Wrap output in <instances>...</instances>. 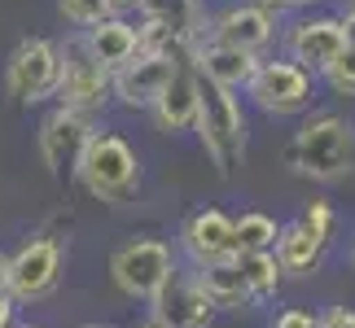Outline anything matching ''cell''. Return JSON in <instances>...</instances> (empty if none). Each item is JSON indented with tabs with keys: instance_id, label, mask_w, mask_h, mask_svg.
Masks as SVG:
<instances>
[{
	"instance_id": "cell-17",
	"label": "cell",
	"mask_w": 355,
	"mask_h": 328,
	"mask_svg": "<svg viewBox=\"0 0 355 328\" xmlns=\"http://www.w3.org/2000/svg\"><path fill=\"white\" fill-rule=\"evenodd\" d=\"M324 237H316L303 219L277 228V245H272V258H277L281 276H311L320 263H324Z\"/></svg>"
},
{
	"instance_id": "cell-34",
	"label": "cell",
	"mask_w": 355,
	"mask_h": 328,
	"mask_svg": "<svg viewBox=\"0 0 355 328\" xmlns=\"http://www.w3.org/2000/svg\"><path fill=\"white\" fill-rule=\"evenodd\" d=\"M79 328H110V324H79Z\"/></svg>"
},
{
	"instance_id": "cell-27",
	"label": "cell",
	"mask_w": 355,
	"mask_h": 328,
	"mask_svg": "<svg viewBox=\"0 0 355 328\" xmlns=\"http://www.w3.org/2000/svg\"><path fill=\"white\" fill-rule=\"evenodd\" d=\"M254 5L277 18V13H285V9H311V5H320V0H254Z\"/></svg>"
},
{
	"instance_id": "cell-1",
	"label": "cell",
	"mask_w": 355,
	"mask_h": 328,
	"mask_svg": "<svg viewBox=\"0 0 355 328\" xmlns=\"http://www.w3.org/2000/svg\"><path fill=\"white\" fill-rule=\"evenodd\" d=\"M285 162L303 175V180L316 184H338L355 171V131L343 114H311L303 118V127L294 131L290 149H285Z\"/></svg>"
},
{
	"instance_id": "cell-11",
	"label": "cell",
	"mask_w": 355,
	"mask_h": 328,
	"mask_svg": "<svg viewBox=\"0 0 355 328\" xmlns=\"http://www.w3.org/2000/svg\"><path fill=\"white\" fill-rule=\"evenodd\" d=\"M180 250L193 263V271L202 267H220L237 258V241H233V215H224L220 206H202L184 219L180 228Z\"/></svg>"
},
{
	"instance_id": "cell-24",
	"label": "cell",
	"mask_w": 355,
	"mask_h": 328,
	"mask_svg": "<svg viewBox=\"0 0 355 328\" xmlns=\"http://www.w3.org/2000/svg\"><path fill=\"white\" fill-rule=\"evenodd\" d=\"M298 219H303L316 237H324V241L334 237V206H329V201H307V210L298 215Z\"/></svg>"
},
{
	"instance_id": "cell-13",
	"label": "cell",
	"mask_w": 355,
	"mask_h": 328,
	"mask_svg": "<svg viewBox=\"0 0 355 328\" xmlns=\"http://www.w3.org/2000/svg\"><path fill=\"white\" fill-rule=\"evenodd\" d=\"M175 66L180 62L162 57V53H136L128 66H119V71L110 75V97L119 105H128V109H149L158 101V92L167 88Z\"/></svg>"
},
{
	"instance_id": "cell-30",
	"label": "cell",
	"mask_w": 355,
	"mask_h": 328,
	"mask_svg": "<svg viewBox=\"0 0 355 328\" xmlns=\"http://www.w3.org/2000/svg\"><path fill=\"white\" fill-rule=\"evenodd\" d=\"M105 9H110L114 18H123L128 9H145V0H105Z\"/></svg>"
},
{
	"instance_id": "cell-33",
	"label": "cell",
	"mask_w": 355,
	"mask_h": 328,
	"mask_svg": "<svg viewBox=\"0 0 355 328\" xmlns=\"http://www.w3.org/2000/svg\"><path fill=\"white\" fill-rule=\"evenodd\" d=\"M136 328H158V324H154V320H145V324H136Z\"/></svg>"
},
{
	"instance_id": "cell-6",
	"label": "cell",
	"mask_w": 355,
	"mask_h": 328,
	"mask_svg": "<svg viewBox=\"0 0 355 328\" xmlns=\"http://www.w3.org/2000/svg\"><path fill=\"white\" fill-rule=\"evenodd\" d=\"M58 105L92 114L110 101V71L88 53L84 35H71L66 44H58V88H53Z\"/></svg>"
},
{
	"instance_id": "cell-8",
	"label": "cell",
	"mask_w": 355,
	"mask_h": 328,
	"mask_svg": "<svg viewBox=\"0 0 355 328\" xmlns=\"http://www.w3.org/2000/svg\"><path fill=\"white\" fill-rule=\"evenodd\" d=\"M5 88L18 105H35L58 88V44L44 35L22 39L5 62Z\"/></svg>"
},
{
	"instance_id": "cell-19",
	"label": "cell",
	"mask_w": 355,
	"mask_h": 328,
	"mask_svg": "<svg viewBox=\"0 0 355 328\" xmlns=\"http://www.w3.org/2000/svg\"><path fill=\"white\" fill-rule=\"evenodd\" d=\"M193 276H198L202 293L211 298L215 311H245V307H254L250 293H245L241 271H237V258H233V263H220V267H202V271H193Z\"/></svg>"
},
{
	"instance_id": "cell-36",
	"label": "cell",
	"mask_w": 355,
	"mask_h": 328,
	"mask_svg": "<svg viewBox=\"0 0 355 328\" xmlns=\"http://www.w3.org/2000/svg\"><path fill=\"white\" fill-rule=\"evenodd\" d=\"M351 267H355V250H351Z\"/></svg>"
},
{
	"instance_id": "cell-28",
	"label": "cell",
	"mask_w": 355,
	"mask_h": 328,
	"mask_svg": "<svg viewBox=\"0 0 355 328\" xmlns=\"http://www.w3.org/2000/svg\"><path fill=\"white\" fill-rule=\"evenodd\" d=\"M338 35H343V48H355V9L338 13Z\"/></svg>"
},
{
	"instance_id": "cell-29",
	"label": "cell",
	"mask_w": 355,
	"mask_h": 328,
	"mask_svg": "<svg viewBox=\"0 0 355 328\" xmlns=\"http://www.w3.org/2000/svg\"><path fill=\"white\" fill-rule=\"evenodd\" d=\"M13 320H18V307H13V298L5 293L0 298V328H13Z\"/></svg>"
},
{
	"instance_id": "cell-18",
	"label": "cell",
	"mask_w": 355,
	"mask_h": 328,
	"mask_svg": "<svg viewBox=\"0 0 355 328\" xmlns=\"http://www.w3.org/2000/svg\"><path fill=\"white\" fill-rule=\"evenodd\" d=\"M84 44H88V53L97 57L105 71H119V66H128L136 53H141V35H136V22H128V18H101V22H92L88 31H84Z\"/></svg>"
},
{
	"instance_id": "cell-7",
	"label": "cell",
	"mask_w": 355,
	"mask_h": 328,
	"mask_svg": "<svg viewBox=\"0 0 355 328\" xmlns=\"http://www.w3.org/2000/svg\"><path fill=\"white\" fill-rule=\"evenodd\" d=\"M311 92H316V75H307L303 66H294L290 57H277V62L259 57L250 84H245V97L254 101V109H263L272 118L303 114L311 105Z\"/></svg>"
},
{
	"instance_id": "cell-31",
	"label": "cell",
	"mask_w": 355,
	"mask_h": 328,
	"mask_svg": "<svg viewBox=\"0 0 355 328\" xmlns=\"http://www.w3.org/2000/svg\"><path fill=\"white\" fill-rule=\"evenodd\" d=\"M0 298H5V254H0Z\"/></svg>"
},
{
	"instance_id": "cell-20",
	"label": "cell",
	"mask_w": 355,
	"mask_h": 328,
	"mask_svg": "<svg viewBox=\"0 0 355 328\" xmlns=\"http://www.w3.org/2000/svg\"><path fill=\"white\" fill-rule=\"evenodd\" d=\"M237 271L245 280V293H250V302H272L281 289V267L277 258H272V250H254V254H237Z\"/></svg>"
},
{
	"instance_id": "cell-9",
	"label": "cell",
	"mask_w": 355,
	"mask_h": 328,
	"mask_svg": "<svg viewBox=\"0 0 355 328\" xmlns=\"http://www.w3.org/2000/svg\"><path fill=\"white\" fill-rule=\"evenodd\" d=\"M215 316H220V311H215L211 298L202 293L198 276L184 271V267H175L167 276V284L149 298V320L158 328H211Z\"/></svg>"
},
{
	"instance_id": "cell-3",
	"label": "cell",
	"mask_w": 355,
	"mask_h": 328,
	"mask_svg": "<svg viewBox=\"0 0 355 328\" xmlns=\"http://www.w3.org/2000/svg\"><path fill=\"white\" fill-rule=\"evenodd\" d=\"M193 131H198L202 149H207L211 167L228 180V175H233V167L245 158V114H241L237 92L215 88V84H202V88H198Z\"/></svg>"
},
{
	"instance_id": "cell-32",
	"label": "cell",
	"mask_w": 355,
	"mask_h": 328,
	"mask_svg": "<svg viewBox=\"0 0 355 328\" xmlns=\"http://www.w3.org/2000/svg\"><path fill=\"white\" fill-rule=\"evenodd\" d=\"M13 328H40V324H22V320H13Z\"/></svg>"
},
{
	"instance_id": "cell-14",
	"label": "cell",
	"mask_w": 355,
	"mask_h": 328,
	"mask_svg": "<svg viewBox=\"0 0 355 328\" xmlns=\"http://www.w3.org/2000/svg\"><path fill=\"white\" fill-rule=\"evenodd\" d=\"M285 53L294 66H303L307 75H320L338 53H343V35H338V18L316 13V18H298L285 31Z\"/></svg>"
},
{
	"instance_id": "cell-4",
	"label": "cell",
	"mask_w": 355,
	"mask_h": 328,
	"mask_svg": "<svg viewBox=\"0 0 355 328\" xmlns=\"http://www.w3.org/2000/svg\"><path fill=\"white\" fill-rule=\"evenodd\" d=\"M62 284V241L49 232H35L18 250L5 258V293L13 307L44 302V298Z\"/></svg>"
},
{
	"instance_id": "cell-25",
	"label": "cell",
	"mask_w": 355,
	"mask_h": 328,
	"mask_svg": "<svg viewBox=\"0 0 355 328\" xmlns=\"http://www.w3.org/2000/svg\"><path fill=\"white\" fill-rule=\"evenodd\" d=\"M268 328H316V316H311V311H303V307H285V311H277V316H272Z\"/></svg>"
},
{
	"instance_id": "cell-35",
	"label": "cell",
	"mask_w": 355,
	"mask_h": 328,
	"mask_svg": "<svg viewBox=\"0 0 355 328\" xmlns=\"http://www.w3.org/2000/svg\"><path fill=\"white\" fill-rule=\"evenodd\" d=\"M343 9H355V0H343Z\"/></svg>"
},
{
	"instance_id": "cell-12",
	"label": "cell",
	"mask_w": 355,
	"mask_h": 328,
	"mask_svg": "<svg viewBox=\"0 0 355 328\" xmlns=\"http://www.w3.org/2000/svg\"><path fill=\"white\" fill-rule=\"evenodd\" d=\"M202 39L259 57V53L277 39V18H272L268 9H259V5H228V9L207 18V35Z\"/></svg>"
},
{
	"instance_id": "cell-15",
	"label": "cell",
	"mask_w": 355,
	"mask_h": 328,
	"mask_svg": "<svg viewBox=\"0 0 355 328\" xmlns=\"http://www.w3.org/2000/svg\"><path fill=\"white\" fill-rule=\"evenodd\" d=\"M198 88L202 79L193 71V62H180L167 79V88L158 92V101L149 105L154 114V127L167 131V136H180V131H193V114H198Z\"/></svg>"
},
{
	"instance_id": "cell-5",
	"label": "cell",
	"mask_w": 355,
	"mask_h": 328,
	"mask_svg": "<svg viewBox=\"0 0 355 328\" xmlns=\"http://www.w3.org/2000/svg\"><path fill=\"white\" fill-rule=\"evenodd\" d=\"M180 267L175 263V250L158 237H136V241H123L119 250L110 254V280L123 298H136V302H149L167 276Z\"/></svg>"
},
{
	"instance_id": "cell-21",
	"label": "cell",
	"mask_w": 355,
	"mask_h": 328,
	"mask_svg": "<svg viewBox=\"0 0 355 328\" xmlns=\"http://www.w3.org/2000/svg\"><path fill=\"white\" fill-rule=\"evenodd\" d=\"M233 241L237 254H254V250H272L277 245V219L263 210H245L233 219Z\"/></svg>"
},
{
	"instance_id": "cell-10",
	"label": "cell",
	"mask_w": 355,
	"mask_h": 328,
	"mask_svg": "<svg viewBox=\"0 0 355 328\" xmlns=\"http://www.w3.org/2000/svg\"><path fill=\"white\" fill-rule=\"evenodd\" d=\"M92 131H97L92 127V114H79V109H66V105H58L40 122V158H44L53 180L75 175L79 154H84V145L92 140Z\"/></svg>"
},
{
	"instance_id": "cell-16",
	"label": "cell",
	"mask_w": 355,
	"mask_h": 328,
	"mask_svg": "<svg viewBox=\"0 0 355 328\" xmlns=\"http://www.w3.org/2000/svg\"><path fill=\"white\" fill-rule=\"evenodd\" d=\"M254 66H259V57H250V53L211 44V39H198L193 44V71H198L202 84H215V88H228V92H245Z\"/></svg>"
},
{
	"instance_id": "cell-26",
	"label": "cell",
	"mask_w": 355,
	"mask_h": 328,
	"mask_svg": "<svg viewBox=\"0 0 355 328\" xmlns=\"http://www.w3.org/2000/svg\"><path fill=\"white\" fill-rule=\"evenodd\" d=\"M316 328H355V311L334 307V311H324V316H316Z\"/></svg>"
},
{
	"instance_id": "cell-23",
	"label": "cell",
	"mask_w": 355,
	"mask_h": 328,
	"mask_svg": "<svg viewBox=\"0 0 355 328\" xmlns=\"http://www.w3.org/2000/svg\"><path fill=\"white\" fill-rule=\"evenodd\" d=\"M58 13L66 22H75V26H88L92 22H101V18H110V9H105V0H58Z\"/></svg>"
},
{
	"instance_id": "cell-22",
	"label": "cell",
	"mask_w": 355,
	"mask_h": 328,
	"mask_svg": "<svg viewBox=\"0 0 355 328\" xmlns=\"http://www.w3.org/2000/svg\"><path fill=\"white\" fill-rule=\"evenodd\" d=\"M320 79H324L334 92H343V97H355V48H343V53H338V57L320 71Z\"/></svg>"
},
{
	"instance_id": "cell-2",
	"label": "cell",
	"mask_w": 355,
	"mask_h": 328,
	"mask_svg": "<svg viewBox=\"0 0 355 328\" xmlns=\"http://www.w3.org/2000/svg\"><path fill=\"white\" fill-rule=\"evenodd\" d=\"M75 180L97 201H105V206H128V201L141 193L145 171H141L136 149L123 140L119 131H92V140L84 145V154H79Z\"/></svg>"
}]
</instances>
